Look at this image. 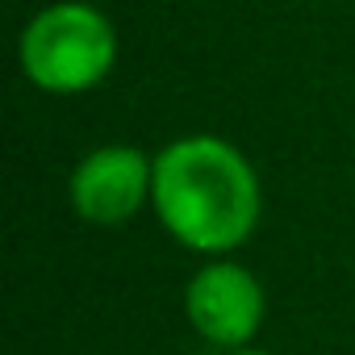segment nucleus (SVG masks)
Masks as SVG:
<instances>
[{
	"mask_svg": "<svg viewBox=\"0 0 355 355\" xmlns=\"http://www.w3.org/2000/svg\"><path fill=\"white\" fill-rule=\"evenodd\" d=\"M117 59L113 21L84 0H59L21 30V71L55 96L96 88Z\"/></svg>",
	"mask_w": 355,
	"mask_h": 355,
	"instance_id": "2",
	"label": "nucleus"
},
{
	"mask_svg": "<svg viewBox=\"0 0 355 355\" xmlns=\"http://www.w3.org/2000/svg\"><path fill=\"white\" fill-rule=\"evenodd\" d=\"M150 189L155 159H146L138 146L109 142L76 163L67 180V201L92 226H121L150 201Z\"/></svg>",
	"mask_w": 355,
	"mask_h": 355,
	"instance_id": "3",
	"label": "nucleus"
},
{
	"mask_svg": "<svg viewBox=\"0 0 355 355\" xmlns=\"http://www.w3.org/2000/svg\"><path fill=\"white\" fill-rule=\"evenodd\" d=\"M234 355H272V351H234Z\"/></svg>",
	"mask_w": 355,
	"mask_h": 355,
	"instance_id": "5",
	"label": "nucleus"
},
{
	"mask_svg": "<svg viewBox=\"0 0 355 355\" xmlns=\"http://www.w3.org/2000/svg\"><path fill=\"white\" fill-rule=\"evenodd\" d=\"M184 313H189L193 330L205 334L209 343L243 351L259 334V326H263L268 297H263V284L243 263L214 259V263H205L189 280V288H184Z\"/></svg>",
	"mask_w": 355,
	"mask_h": 355,
	"instance_id": "4",
	"label": "nucleus"
},
{
	"mask_svg": "<svg viewBox=\"0 0 355 355\" xmlns=\"http://www.w3.org/2000/svg\"><path fill=\"white\" fill-rule=\"evenodd\" d=\"M150 205L180 247L226 255L255 234L263 197L251 159L234 142L218 134H189L155 155Z\"/></svg>",
	"mask_w": 355,
	"mask_h": 355,
	"instance_id": "1",
	"label": "nucleus"
}]
</instances>
